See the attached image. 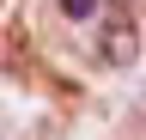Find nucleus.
I'll return each instance as SVG.
<instances>
[{"label": "nucleus", "instance_id": "obj_1", "mask_svg": "<svg viewBox=\"0 0 146 140\" xmlns=\"http://www.w3.org/2000/svg\"><path fill=\"white\" fill-rule=\"evenodd\" d=\"M134 49H140V43H134V25H116V31H110V43H104V55L128 67V61H134Z\"/></svg>", "mask_w": 146, "mask_h": 140}, {"label": "nucleus", "instance_id": "obj_2", "mask_svg": "<svg viewBox=\"0 0 146 140\" xmlns=\"http://www.w3.org/2000/svg\"><path fill=\"white\" fill-rule=\"evenodd\" d=\"M61 12H67V19H91V12H98V0H61Z\"/></svg>", "mask_w": 146, "mask_h": 140}]
</instances>
